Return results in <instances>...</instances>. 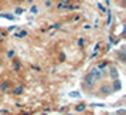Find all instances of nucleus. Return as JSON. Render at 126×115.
Returning a JSON list of instances; mask_svg holds the SVG:
<instances>
[{
  "mask_svg": "<svg viewBox=\"0 0 126 115\" xmlns=\"http://www.w3.org/2000/svg\"><path fill=\"white\" fill-rule=\"evenodd\" d=\"M89 75H91L92 78L95 81H99L101 78H102V75H103V73L101 71L99 68H96V67H94V68H91V71H89Z\"/></svg>",
  "mask_w": 126,
  "mask_h": 115,
  "instance_id": "nucleus-1",
  "label": "nucleus"
},
{
  "mask_svg": "<svg viewBox=\"0 0 126 115\" xmlns=\"http://www.w3.org/2000/svg\"><path fill=\"white\" fill-rule=\"evenodd\" d=\"M110 71V77L113 78V80H118V77H119V73H118V70L115 68V67H112V68L109 70Z\"/></svg>",
  "mask_w": 126,
  "mask_h": 115,
  "instance_id": "nucleus-2",
  "label": "nucleus"
},
{
  "mask_svg": "<svg viewBox=\"0 0 126 115\" xmlns=\"http://www.w3.org/2000/svg\"><path fill=\"white\" fill-rule=\"evenodd\" d=\"M85 82H86V85H88V87H91V85H94V84H95V80H94L91 75L88 74L85 77Z\"/></svg>",
  "mask_w": 126,
  "mask_h": 115,
  "instance_id": "nucleus-3",
  "label": "nucleus"
},
{
  "mask_svg": "<svg viewBox=\"0 0 126 115\" xmlns=\"http://www.w3.org/2000/svg\"><path fill=\"white\" fill-rule=\"evenodd\" d=\"M120 88H122L120 81H119V80H115V81H113V90H115V91H119Z\"/></svg>",
  "mask_w": 126,
  "mask_h": 115,
  "instance_id": "nucleus-4",
  "label": "nucleus"
},
{
  "mask_svg": "<svg viewBox=\"0 0 126 115\" xmlns=\"http://www.w3.org/2000/svg\"><path fill=\"white\" fill-rule=\"evenodd\" d=\"M21 92H23V87H21V85L13 90V94H14V95H18V94H21Z\"/></svg>",
  "mask_w": 126,
  "mask_h": 115,
  "instance_id": "nucleus-5",
  "label": "nucleus"
},
{
  "mask_svg": "<svg viewBox=\"0 0 126 115\" xmlns=\"http://www.w3.org/2000/svg\"><path fill=\"white\" fill-rule=\"evenodd\" d=\"M26 36H27V31H26V30H21L20 33L16 34V37H17V38H23V37H26Z\"/></svg>",
  "mask_w": 126,
  "mask_h": 115,
  "instance_id": "nucleus-6",
  "label": "nucleus"
},
{
  "mask_svg": "<svg viewBox=\"0 0 126 115\" xmlns=\"http://www.w3.org/2000/svg\"><path fill=\"white\" fill-rule=\"evenodd\" d=\"M0 17H4V19H7V20H14V17H13V16H9V14H3V13H0Z\"/></svg>",
  "mask_w": 126,
  "mask_h": 115,
  "instance_id": "nucleus-7",
  "label": "nucleus"
},
{
  "mask_svg": "<svg viewBox=\"0 0 126 115\" xmlns=\"http://www.w3.org/2000/svg\"><path fill=\"white\" fill-rule=\"evenodd\" d=\"M7 87H9V84H7V82H3V84H1V91H6Z\"/></svg>",
  "mask_w": 126,
  "mask_h": 115,
  "instance_id": "nucleus-8",
  "label": "nucleus"
},
{
  "mask_svg": "<svg viewBox=\"0 0 126 115\" xmlns=\"http://www.w3.org/2000/svg\"><path fill=\"white\" fill-rule=\"evenodd\" d=\"M84 109H85V105H82V104L77 107V111H84Z\"/></svg>",
  "mask_w": 126,
  "mask_h": 115,
  "instance_id": "nucleus-9",
  "label": "nucleus"
},
{
  "mask_svg": "<svg viewBox=\"0 0 126 115\" xmlns=\"http://www.w3.org/2000/svg\"><path fill=\"white\" fill-rule=\"evenodd\" d=\"M7 56H9V58H12L13 56H14V51H13V50H10V51L7 53Z\"/></svg>",
  "mask_w": 126,
  "mask_h": 115,
  "instance_id": "nucleus-10",
  "label": "nucleus"
},
{
  "mask_svg": "<svg viewBox=\"0 0 126 115\" xmlns=\"http://www.w3.org/2000/svg\"><path fill=\"white\" fill-rule=\"evenodd\" d=\"M37 12H38L37 6H33V7H31V13H37Z\"/></svg>",
  "mask_w": 126,
  "mask_h": 115,
  "instance_id": "nucleus-11",
  "label": "nucleus"
},
{
  "mask_svg": "<svg viewBox=\"0 0 126 115\" xmlns=\"http://www.w3.org/2000/svg\"><path fill=\"white\" fill-rule=\"evenodd\" d=\"M69 95H71V97H78V95H79V94H78V92H77V91H74V92H71V94H69Z\"/></svg>",
  "mask_w": 126,
  "mask_h": 115,
  "instance_id": "nucleus-12",
  "label": "nucleus"
},
{
  "mask_svg": "<svg viewBox=\"0 0 126 115\" xmlns=\"http://www.w3.org/2000/svg\"><path fill=\"white\" fill-rule=\"evenodd\" d=\"M105 67H106V64L102 63V64H99V67H96V68H105Z\"/></svg>",
  "mask_w": 126,
  "mask_h": 115,
  "instance_id": "nucleus-13",
  "label": "nucleus"
},
{
  "mask_svg": "<svg viewBox=\"0 0 126 115\" xmlns=\"http://www.w3.org/2000/svg\"><path fill=\"white\" fill-rule=\"evenodd\" d=\"M16 13H17V14H21V13H23V9H16Z\"/></svg>",
  "mask_w": 126,
  "mask_h": 115,
  "instance_id": "nucleus-14",
  "label": "nucleus"
},
{
  "mask_svg": "<svg viewBox=\"0 0 126 115\" xmlns=\"http://www.w3.org/2000/svg\"><path fill=\"white\" fill-rule=\"evenodd\" d=\"M46 6L47 7H51V1H50V0H47V1H46Z\"/></svg>",
  "mask_w": 126,
  "mask_h": 115,
  "instance_id": "nucleus-15",
  "label": "nucleus"
},
{
  "mask_svg": "<svg viewBox=\"0 0 126 115\" xmlns=\"http://www.w3.org/2000/svg\"><path fill=\"white\" fill-rule=\"evenodd\" d=\"M68 1H69V0H61V3H64V4H67Z\"/></svg>",
  "mask_w": 126,
  "mask_h": 115,
  "instance_id": "nucleus-16",
  "label": "nucleus"
}]
</instances>
